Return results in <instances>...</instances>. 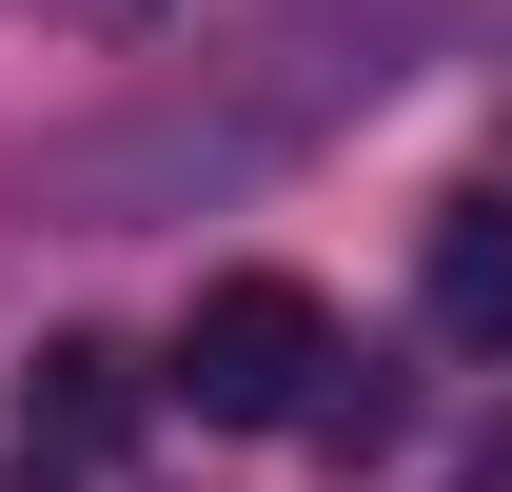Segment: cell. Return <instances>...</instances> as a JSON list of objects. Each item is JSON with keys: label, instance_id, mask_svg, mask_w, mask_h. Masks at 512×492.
<instances>
[{"label": "cell", "instance_id": "obj_1", "mask_svg": "<svg viewBox=\"0 0 512 492\" xmlns=\"http://www.w3.org/2000/svg\"><path fill=\"white\" fill-rule=\"evenodd\" d=\"M178 414H217V433H296L335 394V315H316V276H197V315H178V374H158Z\"/></svg>", "mask_w": 512, "mask_h": 492}, {"label": "cell", "instance_id": "obj_2", "mask_svg": "<svg viewBox=\"0 0 512 492\" xmlns=\"http://www.w3.org/2000/svg\"><path fill=\"white\" fill-rule=\"evenodd\" d=\"M414 296H434V335H453V355H512V197H434Z\"/></svg>", "mask_w": 512, "mask_h": 492}, {"label": "cell", "instance_id": "obj_3", "mask_svg": "<svg viewBox=\"0 0 512 492\" xmlns=\"http://www.w3.org/2000/svg\"><path fill=\"white\" fill-rule=\"evenodd\" d=\"M20 433L119 453V433H138V355H119V335H40V374H20Z\"/></svg>", "mask_w": 512, "mask_h": 492}, {"label": "cell", "instance_id": "obj_4", "mask_svg": "<svg viewBox=\"0 0 512 492\" xmlns=\"http://www.w3.org/2000/svg\"><path fill=\"white\" fill-rule=\"evenodd\" d=\"M20 20H60V40H138L158 0H20Z\"/></svg>", "mask_w": 512, "mask_h": 492}, {"label": "cell", "instance_id": "obj_5", "mask_svg": "<svg viewBox=\"0 0 512 492\" xmlns=\"http://www.w3.org/2000/svg\"><path fill=\"white\" fill-rule=\"evenodd\" d=\"M473 492H512V414H493V453H473Z\"/></svg>", "mask_w": 512, "mask_h": 492}, {"label": "cell", "instance_id": "obj_6", "mask_svg": "<svg viewBox=\"0 0 512 492\" xmlns=\"http://www.w3.org/2000/svg\"><path fill=\"white\" fill-rule=\"evenodd\" d=\"M0 492H60V473H0Z\"/></svg>", "mask_w": 512, "mask_h": 492}]
</instances>
